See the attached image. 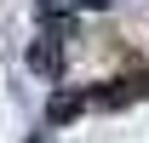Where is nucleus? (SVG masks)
<instances>
[{
    "label": "nucleus",
    "instance_id": "f257e3e1",
    "mask_svg": "<svg viewBox=\"0 0 149 143\" xmlns=\"http://www.w3.org/2000/svg\"><path fill=\"white\" fill-rule=\"evenodd\" d=\"M29 69H35V74H57V69H63V46L40 35L35 46H29Z\"/></svg>",
    "mask_w": 149,
    "mask_h": 143
},
{
    "label": "nucleus",
    "instance_id": "f03ea898",
    "mask_svg": "<svg viewBox=\"0 0 149 143\" xmlns=\"http://www.w3.org/2000/svg\"><path fill=\"white\" fill-rule=\"evenodd\" d=\"M80 109H86V97H80V92H57L52 109H46V120H74Z\"/></svg>",
    "mask_w": 149,
    "mask_h": 143
},
{
    "label": "nucleus",
    "instance_id": "7ed1b4c3",
    "mask_svg": "<svg viewBox=\"0 0 149 143\" xmlns=\"http://www.w3.org/2000/svg\"><path fill=\"white\" fill-rule=\"evenodd\" d=\"M57 6H63V0H40V12H57Z\"/></svg>",
    "mask_w": 149,
    "mask_h": 143
},
{
    "label": "nucleus",
    "instance_id": "20e7f679",
    "mask_svg": "<svg viewBox=\"0 0 149 143\" xmlns=\"http://www.w3.org/2000/svg\"><path fill=\"white\" fill-rule=\"evenodd\" d=\"M80 6H92V12H97V6H109V0H80Z\"/></svg>",
    "mask_w": 149,
    "mask_h": 143
},
{
    "label": "nucleus",
    "instance_id": "39448f33",
    "mask_svg": "<svg viewBox=\"0 0 149 143\" xmlns=\"http://www.w3.org/2000/svg\"><path fill=\"white\" fill-rule=\"evenodd\" d=\"M35 143H40V137H35Z\"/></svg>",
    "mask_w": 149,
    "mask_h": 143
}]
</instances>
